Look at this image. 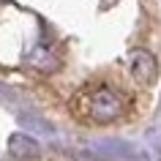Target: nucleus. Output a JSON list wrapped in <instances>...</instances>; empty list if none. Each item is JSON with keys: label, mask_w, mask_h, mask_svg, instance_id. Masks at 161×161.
Masks as SVG:
<instances>
[{"label": "nucleus", "mask_w": 161, "mask_h": 161, "mask_svg": "<svg viewBox=\"0 0 161 161\" xmlns=\"http://www.w3.org/2000/svg\"><path fill=\"white\" fill-rule=\"evenodd\" d=\"M74 112L79 118L90 120V123H115L118 118H123L126 101L109 85H96V87H87V90L76 93Z\"/></svg>", "instance_id": "1"}, {"label": "nucleus", "mask_w": 161, "mask_h": 161, "mask_svg": "<svg viewBox=\"0 0 161 161\" xmlns=\"http://www.w3.org/2000/svg\"><path fill=\"white\" fill-rule=\"evenodd\" d=\"M128 71L136 79V85H153L158 76V63L147 49H131L128 52Z\"/></svg>", "instance_id": "2"}, {"label": "nucleus", "mask_w": 161, "mask_h": 161, "mask_svg": "<svg viewBox=\"0 0 161 161\" xmlns=\"http://www.w3.org/2000/svg\"><path fill=\"white\" fill-rule=\"evenodd\" d=\"M38 142L27 134H11L8 136V153L14 158H36L38 156Z\"/></svg>", "instance_id": "3"}, {"label": "nucleus", "mask_w": 161, "mask_h": 161, "mask_svg": "<svg viewBox=\"0 0 161 161\" xmlns=\"http://www.w3.org/2000/svg\"><path fill=\"white\" fill-rule=\"evenodd\" d=\"M58 55L52 49H47V47H38V49L30 55V66L33 68H38V71H44V74H49V71H55L58 68Z\"/></svg>", "instance_id": "4"}]
</instances>
